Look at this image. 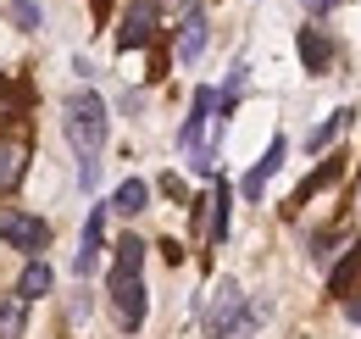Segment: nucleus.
<instances>
[{
	"label": "nucleus",
	"instance_id": "6",
	"mask_svg": "<svg viewBox=\"0 0 361 339\" xmlns=\"http://www.w3.org/2000/svg\"><path fill=\"white\" fill-rule=\"evenodd\" d=\"M212 112H217V95L200 84L195 89V100H189V123H183V133H178V145H183V156H195V150H206L200 139H206V123H212Z\"/></svg>",
	"mask_w": 361,
	"mask_h": 339
},
{
	"label": "nucleus",
	"instance_id": "15",
	"mask_svg": "<svg viewBox=\"0 0 361 339\" xmlns=\"http://www.w3.org/2000/svg\"><path fill=\"white\" fill-rule=\"evenodd\" d=\"M339 172H345V162H339V156H328V162H322V167H317L312 178H306V184L295 189V195H289V206H306V201H312L317 189H328V184H339Z\"/></svg>",
	"mask_w": 361,
	"mask_h": 339
},
{
	"label": "nucleus",
	"instance_id": "8",
	"mask_svg": "<svg viewBox=\"0 0 361 339\" xmlns=\"http://www.w3.org/2000/svg\"><path fill=\"white\" fill-rule=\"evenodd\" d=\"M328 295H334V300H356L361 295V245H350V251L334 261V273H328Z\"/></svg>",
	"mask_w": 361,
	"mask_h": 339
},
{
	"label": "nucleus",
	"instance_id": "7",
	"mask_svg": "<svg viewBox=\"0 0 361 339\" xmlns=\"http://www.w3.org/2000/svg\"><path fill=\"white\" fill-rule=\"evenodd\" d=\"M100 239H106V206H94L90 222H84V245H78V256H73V273H78V278H90L94 267H100V251H106Z\"/></svg>",
	"mask_w": 361,
	"mask_h": 339
},
{
	"label": "nucleus",
	"instance_id": "21",
	"mask_svg": "<svg viewBox=\"0 0 361 339\" xmlns=\"http://www.w3.org/2000/svg\"><path fill=\"white\" fill-rule=\"evenodd\" d=\"M6 17L23 23V28H39V6L34 0H6Z\"/></svg>",
	"mask_w": 361,
	"mask_h": 339
},
{
	"label": "nucleus",
	"instance_id": "4",
	"mask_svg": "<svg viewBox=\"0 0 361 339\" xmlns=\"http://www.w3.org/2000/svg\"><path fill=\"white\" fill-rule=\"evenodd\" d=\"M106 295H111V317H117V328L123 334H134L139 323H145V278H106Z\"/></svg>",
	"mask_w": 361,
	"mask_h": 339
},
{
	"label": "nucleus",
	"instance_id": "1",
	"mask_svg": "<svg viewBox=\"0 0 361 339\" xmlns=\"http://www.w3.org/2000/svg\"><path fill=\"white\" fill-rule=\"evenodd\" d=\"M61 133L67 145L78 150V184L94 189L100 184V150H106V133H111V117H106V100L94 89H73L61 100Z\"/></svg>",
	"mask_w": 361,
	"mask_h": 339
},
{
	"label": "nucleus",
	"instance_id": "3",
	"mask_svg": "<svg viewBox=\"0 0 361 339\" xmlns=\"http://www.w3.org/2000/svg\"><path fill=\"white\" fill-rule=\"evenodd\" d=\"M0 239L11 245V251H28V261L50 245V222L45 217H28V212H11V206H0Z\"/></svg>",
	"mask_w": 361,
	"mask_h": 339
},
{
	"label": "nucleus",
	"instance_id": "18",
	"mask_svg": "<svg viewBox=\"0 0 361 339\" xmlns=\"http://www.w3.org/2000/svg\"><path fill=\"white\" fill-rule=\"evenodd\" d=\"M145 201H150V189H145L139 178H128V184H117V195H111V212L139 217V212H145Z\"/></svg>",
	"mask_w": 361,
	"mask_h": 339
},
{
	"label": "nucleus",
	"instance_id": "10",
	"mask_svg": "<svg viewBox=\"0 0 361 339\" xmlns=\"http://www.w3.org/2000/svg\"><path fill=\"white\" fill-rule=\"evenodd\" d=\"M28 172V139H0V195H11Z\"/></svg>",
	"mask_w": 361,
	"mask_h": 339
},
{
	"label": "nucleus",
	"instance_id": "9",
	"mask_svg": "<svg viewBox=\"0 0 361 339\" xmlns=\"http://www.w3.org/2000/svg\"><path fill=\"white\" fill-rule=\"evenodd\" d=\"M283 150H289V145H283V139H272V145H267V156H262L256 167L245 172V184H239V195H245V201H262V189H267V178H272L278 167H283Z\"/></svg>",
	"mask_w": 361,
	"mask_h": 339
},
{
	"label": "nucleus",
	"instance_id": "23",
	"mask_svg": "<svg viewBox=\"0 0 361 339\" xmlns=\"http://www.w3.org/2000/svg\"><path fill=\"white\" fill-rule=\"evenodd\" d=\"M350 317H356V323H361V306H350Z\"/></svg>",
	"mask_w": 361,
	"mask_h": 339
},
{
	"label": "nucleus",
	"instance_id": "11",
	"mask_svg": "<svg viewBox=\"0 0 361 339\" xmlns=\"http://www.w3.org/2000/svg\"><path fill=\"white\" fill-rule=\"evenodd\" d=\"M228 206H233V189L217 178V189L206 195V245H223L228 239Z\"/></svg>",
	"mask_w": 361,
	"mask_h": 339
},
{
	"label": "nucleus",
	"instance_id": "13",
	"mask_svg": "<svg viewBox=\"0 0 361 339\" xmlns=\"http://www.w3.org/2000/svg\"><path fill=\"white\" fill-rule=\"evenodd\" d=\"M200 50H206V11L200 6H189L183 11V34H178V61H200Z\"/></svg>",
	"mask_w": 361,
	"mask_h": 339
},
{
	"label": "nucleus",
	"instance_id": "20",
	"mask_svg": "<svg viewBox=\"0 0 361 339\" xmlns=\"http://www.w3.org/2000/svg\"><path fill=\"white\" fill-rule=\"evenodd\" d=\"M345 123H350V112H334V117H328V123L317 128V133L306 139V145H312V150H322V145H334V139L345 133Z\"/></svg>",
	"mask_w": 361,
	"mask_h": 339
},
{
	"label": "nucleus",
	"instance_id": "19",
	"mask_svg": "<svg viewBox=\"0 0 361 339\" xmlns=\"http://www.w3.org/2000/svg\"><path fill=\"white\" fill-rule=\"evenodd\" d=\"M28 106V84H0V123H11Z\"/></svg>",
	"mask_w": 361,
	"mask_h": 339
},
{
	"label": "nucleus",
	"instance_id": "16",
	"mask_svg": "<svg viewBox=\"0 0 361 339\" xmlns=\"http://www.w3.org/2000/svg\"><path fill=\"white\" fill-rule=\"evenodd\" d=\"M50 284H56V273H50L45 261L34 256V261L23 267V278H17V295H23V300H34V295H50Z\"/></svg>",
	"mask_w": 361,
	"mask_h": 339
},
{
	"label": "nucleus",
	"instance_id": "14",
	"mask_svg": "<svg viewBox=\"0 0 361 339\" xmlns=\"http://www.w3.org/2000/svg\"><path fill=\"white\" fill-rule=\"evenodd\" d=\"M139 273H145V239L123 234L117 251H111V278H139Z\"/></svg>",
	"mask_w": 361,
	"mask_h": 339
},
{
	"label": "nucleus",
	"instance_id": "12",
	"mask_svg": "<svg viewBox=\"0 0 361 339\" xmlns=\"http://www.w3.org/2000/svg\"><path fill=\"white\" fill-rule=\"evenodd\" d=\"M300 61H306V73H328L334 67V40L322 34V28H300Z\"/></svg>",
	"mask_w": 361,
	"mask_h": 339
},
{
	"label": "nucleus",
	"instance_id": "2",
	"mask_svg": "<svg viewBox=\"0 0 361 339\" xmlns=\"http://www.w3.org/2000/svg\"><path fill=\"white\" fill-rule=\"evenodd\" d=\"M200 328H206V339H245L250 328H256V311L245 306L239 284H217V295H212V306H206Z\"/></svg>",
	"mask_w": 361,
	"mask_h": 339
},
{
	"label": "nucleus",
	"instance_id": "5",
	"mask_svg": "<svg viewBox=\"0 0 361 339\" xmlns=\"http://www.w3.org/2000/svg\"><path fill=\"white\" fill-rule=\"evenodd\" d=\"M156 23H161L156 0H134V6L123 11V28H117V50H139V44H150V40H156Z\"/></svg>",
	"mask_w": 361,
	"mask_h": 339
},
{
	"label": "nucleus",
	"instance_id": "22",
	"mask_svg": "<svg viewBox=\"0 0 361 339\" xmlns=\"http://www.w3.org/2000/svg\"><path fill=\"white\" fill-rule=\"evenodd\" d=\"M300 6H306V17H328V11L345 6V0H300Z\"/></svg>",
	"mask_w": 361,
	"mask_h": 339
},
{
	"label": "nucleus",
	"instance_id": "17",
	"mask_svg": "<svg viewBox=\"0 0 361 339\" xmlns=\"http://www.w3.org/2000/svg\"><path fill=\"white\" fill-rule=\"evenodd\" d=\"M23 323H28V300L6 295L0 300V339H23Z\"/></svg>",
	"mask_w": 361,
	"mask_h": 339
}]
</instances>
